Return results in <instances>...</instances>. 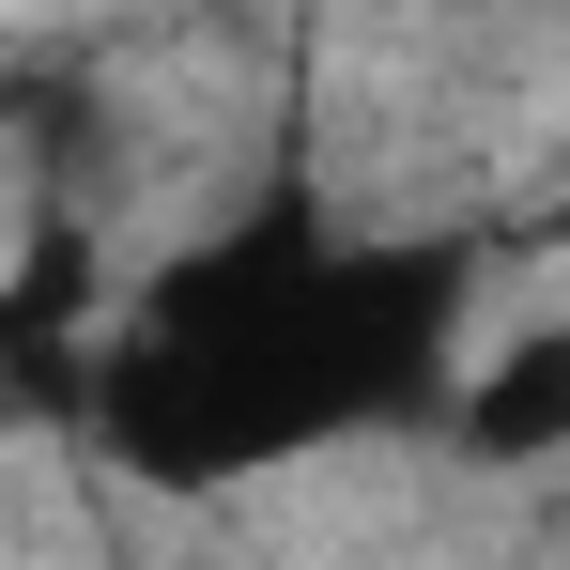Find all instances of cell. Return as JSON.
Instances as JSON below:
<instances>
[{
  "instance_id": "7a4b0ae2",
  "label": "cell",
  "mask_w": 570,
  "mask_h": 570,
  "mask_svg": "<svg viewBox=\"0 0 570 570\" xmlns=\"http://www.w3.org/2000/svg\"><path fill=\"white\" fill-rule=\"evenodd\" d=\"M448 432H463L478 463H570V324H524V340L463 355Z\"/></svg>"
},
{
  "instance_id": "6da1fadb",
  "label": "cell",
  "mask_w": 570,
  "mask_h": 570,
  "mask_svg": "<svg viewBox=\"0 0 570 570\" xmlns=\"http://www.w3.org/2000/svg\"><path fill=\"white\" fill-rule=\"evenodd\" d=\"M448 308H463V278L432 247H340L308 216L216 232L186 263H155L139 308H108L94 432H108V463L216 493L247 463H293L324 432H371L401 401L463 385Z\"/></svg>"
}]
</instances>
